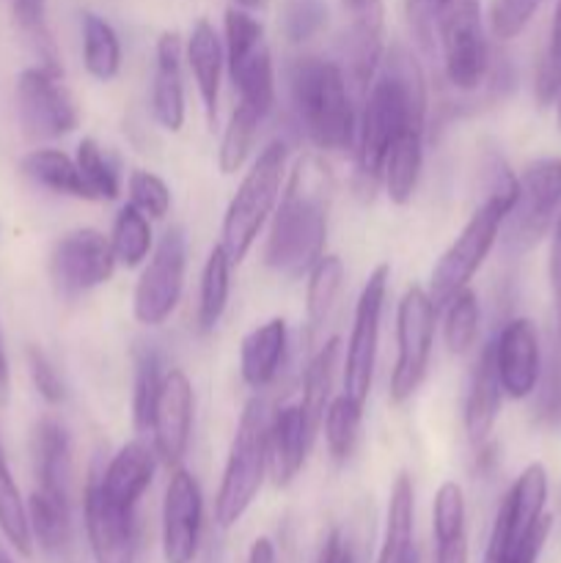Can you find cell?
Instances as JSON below:
<instances>
[{"mask_svg": "<svg viewBox=\"0 0 561 563\" xmlns=\"http://www.w3.org/2000/svg\"><path fill=\"white\" fill-rule=\"evenodd\" d=\"M154 449L143 443H127L119 454L110 460L102 476H97L99 489L113 506L135 511L138 500L146 493L154 476Z\"/></svg>", "mask_w": 561, "mask_h": 563, "instance_id": "cell-21", "label": "cell"}, {"mask_svg": "<svg viewBox=\"0 0 561 563\" xmlns=\"http://www.w3.org/2000/svg\"><path fill=\"white\" fill-rule=\"evenodd\" d=\"M553 242H561V209H559V220H556V234H553Z\"/></svg>", "mask_w": 561, "mask_h": 563, "instance_id": "cell-56", "label": "cell"}, {"mask_svg": "<svg viewBox=\"0 0 561 563\" xmlns=\"http://www.w3.org/2000/svg\"><path fill=\"white\" fill-rule=\"evenodd\" d=\"M556 119H559V130H561V91L559 97H556Z\"/></svg>", "mask_w": 561, "mask_h": 563, "instance_id": "cell-57", "label": "cell"}, {"mask_svg": "<svg viewBox=\"0 0 561 563\" xmlns=\"http://www.w3.org/2000/svg\"><path fill=\"white\" fill-rule=\"evenodd\" d=\"M493 346L504 394L509 399H528L537 390L539 374H542L539 335L531 319L506 322Z\"/></svg>", "mask_w": 561, "mask_h": 563, "instance_id": "cell-18", "label": "cell"}, {"mask_svg": "<svg viewBox=\"0 0 561 563\" xmlns=\"http://www.w3.org/2000/svg\"><path fill=\"white\" fill-rule=\"evenodd\" d=\"M388 275V264L374 267L355 306V322H352L350 344H346L344 357V394L355 399L358 405H366L369 390H372L374 361H377L380 344V317H383Z\"/></svg>", "mask_w": 561, "mask_h": 563, "instance_id": "cell-12", "label": "cell"}, {"mask_svg": "<svg viewBox=\"0 0 561 563\" xmlns=\"http://www.w3.org/2000/svg\"><path fill=\"white\" fill-rule=\"evenodd\" d=\"M16 115L33 141H55L80 124V113L61 75L44 66H28L16 77Z\"/></svg>", "mask_w": 561, "mask_h": 563, "instance_id": "cell-10", "label": "cell"}, {"mask_svg": "<svg viewBox=\"0 0 561 563\" xmlns=\"http://www.w3.org/2000/svg\"><path fill=\"white\" fill-rule=\"evenodd\" d=\"M163 361L160 352L146 346L138 352L135 361V394H132V421L138 432H148L154 418V405H157L160 385H163Z\"/></svg>", "mask_w": 561, "mask_h": 563, "instance_id": "cell-39", "label": "cell"}, {"mask_svg": "<svg viewBox=\"0 0 561 563\" xmlns=\"http://www.w3.org/2000/svg\"><path fill=\"white\" fill-rule=\"evenodd\" d=\"M561 209V157H544L528 165L517 179V196L504 218V245L509 253H526L539 245Z\"/></svg>", "mask_w": 561, "mask_h": 563, "instance_id": "cell-7", "label": "cell"}, {"mask_svg": "<svg viewBox=\"0 0 561 563\" xmlns=\"http://www.w3.org/2000/svg\"><path fill=\"white\" fill-rule=\"evenodd\" d=\"M86 533L91 544L94 563H135V511L119 509L99 489L97 476H91L82 498Z\"/></svg>", "mask_w": 561, "mask_h": 563, "instance_id": "cell-17", "label": "cell"}, {"mask_svg": "<svg viewBox=\"0 0 561 563\" xmlns=\"http://www.w3.org/2000/svg\"><path fill=\"white\" fill-rule=\"evenodd\" d=\"M317 563H355V555H352V548L344 539V533L341 531L328 533L322 550H319Z\"/></svg>", "mask_w": 561, "mask_h": 563, "instance_id": "cell-51", "label": "cell"}, {"mask_svg": "<svg viewBox=\"0 0 561 563\" xmlns=\"http://www.w3.org/2000/svg\"><path fill=\"white\" fill-rule=\"evenodd\" d=\"M328 240V168L302 157L292 170L284 201L270 229L264 262L280 275L300 278L324 256Z\"/></svg>", "mask_w": 561, "mask_h": 563, "instance_id": "cell-2", "label": "cell"}, {"mask_svg": "<svg viewBox=\"0 0 561 563\" xmlns=\"http://www.w3.org/2000/svg\"><path fill=\"white\" fill-rule=\"evenodd\" d=\"M6 379V355H3V341H0V385Z\"/></svg>", "mask_w": 561, "mask_h": 563, "instance_id": "cell-55", "label": "cell"}, {"mask_svg": "<svg viewBox=\"0 0 561 563\" xmlns=\"http://www.w3.org/2000/svg\"><path fill=\"white\" fill-rule=\"evenodd\" d=\"M286 352V322L280 317L258 324L242 339L240 372L251 388H264L278 374Z\"/></svg>", "mask_w": 561, "mask_h": 563, "instance_id": "cell-27", "label": "cell"}, {"mask_svg": "<svg viewBox=\"0 0 561 563\" xmlns=\"http://www.w3.org/2000/svg\"><path fill=\"white\" fill-rule=\"evenodd\" d=\"M501 401H504V388H501L498 366H495V346L487 344L479 355L476 368H473L465 399V432L468 440L479 449L487 443L490 432L498 421Z\"/></svg>", "mask_w": 561, "mask_h": 563, "instance_id": "cell-22", "label": "cell"}, {"mask_svg": "<svg viewBox=\"0 0 561 563\" xmlns=\"http://www.w3.org/2000/svg\"><path fill=\"white\" fill-rule=\"evenodd\" d=\"M110 247H113L116 264H124V267L143 264V258L152 251V229L141 209L132 203L121 207V212L116 214L113 234H110Z\"/></svg>", "mask_w": 561, "mask_h": 563, "instance_id": "cell-36", "label": "cell"}, {"mask_svg": "<svg viewBox=\"0 0 561 563\" xmlns=\"http://www.w3.org/2000/svg\"><path fill=\"white\" fill-rule=\"evenodd\" d=\"M130 203L141 209L146 218L163 220L170 209V190L152 170H132L130 174Z\"/></svg>", "mask_w": 561, "mask_h": 563, "instance_id": "cell-46", "label": "cell"}, {"mask_svg": "<svg viewBox=\"0 0 561 563\" xmlns=\"http://www.w3.org/2000/svg\"><path fill=\"white\" fill-rule=\"evenodd\" d=\"M550 526H553V520L544 515V520L539 522L537 528H534L531 537H528L526 542H522L520 548L515 550V553L504 555V559H498V561H484V563H537L539 553H542V548H544V542H548Z\"/></svg>", "mask_w": 561, "mask_h": 563, "instance_id": "cell-50", "label": "cell"}, {"mask_svg": "<svg viewBox=\"0 0 561 563\" xmlns=\"http://www.w3.org/2000/svg\"><path fill=\"white\" fill-rule=\"evenodd\" d=\"M350 25L344 31L341 53L346 60V75L361 93L369 91L383 60V0H341Z\"/></svg>", "mask_w": 561, "mask_h": 563, "instance_id": "cell-16", "label": "cell"}, {"mask_svg": "<svg viewBox=\"0 0 561 563\" xmlns=\"http://www.w3.org/2000/svg\"><path fill=\"white\" fill-rule=\"evenodd\" d=\"M193 429V385L185 372L170 368L160 385L157 405H154L152 418V438L154 454L170 467H179L185 460L187 445H190Z\"/></svg>", "mask_w": 561, "mask_h": 563, "instance_id": "cell-15", "label": "cell"}, {"mask_svg": "<svg viewBox=\"0 0 561 563\" xmlns=\"http://www.w3.org/2000/svg\"><path fill=\"white\" fill-rule=\"evenodd\" d=\"M25 509L31 537L36 539L38 548H44L47 553H58V550H64L66 544H69V498L55 493H44V489L36 487Z\"/></svg>", "mask_w": 561, "mask_h": 563, "instance_id": "cell-32", "label": "cell"}, {"mask_svg": "<svg viewBox=\"0 0 561 563\" xmlns=\"http://www.w3.org/2000/svg\"><path fill=\"white\" fill-rule=\"evenodd\" d=\"M377 563H418L416 548V489L407 473H399L391 487L388 520Z\"/></svg>", "mask_w": 561, "mask_h": 563, "instance_id": "cell-23", "label": "cell"}, {"mask_svg": "<svg viewBox=\"0 0 561 563\" xmlns=\"http://www.w3.org/2000/svg\"><path fill=\"white\" fill-rule=\"evenodd\" d=\"M11 14H14L20 33L36 53L38 66L61 75L58 53H55L53 36L47 31V0H11Z\"/></svg>", "mask_w": 561, "mask_h": 563, "instance_id": "cell-37", "label": "cell"}, {"mask_svg": "<svg viewBox=\"0 0 561 563\" xmlns=\"http://www.w3.org/2000/svg\"><path fill=\"white\" fill-rule=\"evenodd\" d=\"M231 267L234 262L229 258L223 245H215L209 253L207 264H204L201 275V302H198V328L204 333L215 330V324L220 322L226 311V302H229V289H231Z\"/></svg>", "mask_w": 561, "mask_h": 563, "instance_id": "cell-34", "label": "cell"}, {"mask_svg": "<svg viewBox=\"0 0 561 563\" xmlns=\"http://www.w3.org/2000/svg\"><path fill=\"white\" fill-rule=\"evenodd\" d=\"M539 5H542V0H493V5H490V27H493L495 38L509 42V38L520 36L539 11Z\"/></svg>", "mask_w": 561, "mask_h": 563, "instance_id": "cell-47", "label": "cell"}, {"mask_svg": "<svg viewBox=\"0 0 561 563\" xmlns=\"http://www.w3.org/2000/svg\"><path fill=\"white\" fill-rule=\"evenodd\" d=\"M550 286H553L556 322H559V355H561V242L550 247Z\"/></svg>", "mask_w": 561, "mask_h": 563, "instance_id": "cell-52", "label": "cell"}, {"mask_svg": "<svg viewBox=\"0 0 561 563\" xmlns=\"http://www.w3.org/2000/svg\"><path fill=\"white\" fill-rule=\"evenodd\" d=\"M435 317H438V306L432 302L429 291H424L421 286H410L402 297L399 313H396L399 355H396L394 374H391V401L394 405L410 399L427 377L435 341Z\"/></svg>", "mask_w": 561, "mask_h": 563, "instance_id": "cell-9", "label": "cell"}, {"mask_svg": "<svg viewBox=\"0 0 561 563\" xmlns=\"http://www.w3.org/2000/svg\"><path fill=\"white\" fill-rule=\"evenodd\" d=\"M328 22L324 0H289L284 9V33L289 42L302 44L317 36Z\"/></svg>", "mask_w": 561, "mask_h": 563, "instance_id": "cell-45", "label": "cell"}, {"mask_svg": "<svg viewBox=\"0 0 561 563\" xmlns=\"http://www.w3.org/2000/svg\"><path fill=\"white\" fill-rule=\"evenodd\" d=\"M435 563H468L465 493L457 482L440 484L432 504Z\"/></svg>", "mask_w": 561, "mask_h": 563, "instance_id": "cell-25", "label": "cell"}, {"mask_svg": "<svg viewBox=\"0 0 561 563\" xmlns=\"http://www.w3.org/2000/svg\"><path fill=\"white\" fill-rule=\"evenodd\" d=\"M446 346L451 355H465L479 335V300L471 289H462L449 300V311H446L443 324Z\"/></svg>", "mask_w": 561, "mask_h": 563, "instance_id": "cell-42", "label": "cell"}, {"mask_svg": "<svg viewBox=\"0 0 561 563\" xmlns=\"http://www.w3.org/2000/svg\"><path fill=\"white\" fill-rule=\"evenodd\" d=\"M187 64H190L193 77H196L198 93H201L204 110H207L209 124H215L218 115V97H220V71H223V47L215 33L212 22L196 20L190 38H187Z\"/></svg>", "mask_w": 561, "mask_h": 563, "instance_id": "cell-26", "label": "cell"}, {"mask_svg": "<svg viewBox=\"0 0 561 563\" xmlns=\"http://www.w3.org/2000/svg\"><path fill=\"white\" fill-rule=\"evenodd\" d=\"M490 176H493V185H490L484 203L473 212L465 229L460 231V236L451 242L449 251L440 256V262L432 269L429 297H432V302L438 308L449 306L451 297L460 295L471 284L476 269L482 267L487 253L493 251L501 225H504V218L509 214L512 203H515L517 179L512 176V170L501 159H495L493 168H490Z\"/></svg>", "mask_w": 561, "mask_h": 563, "instance_id": "cell-3", "label": "cell"}, {"mask_svg": "<svg viewBox=\"0 0 561 563\" xmlns=\"http://www.w3.org/2000/svg\"><path fill=\"white\" fill-rule=\"evenodd\" d=\"M75 163L80 168V176L86 181L91 201H97V198H102V201L119 198V176H116L113 165L108 163V157H105L102 148H99V143L94 137H82L80 146H77Z\"/></svg>", "mask_w": 561, "mask_h": 563, "instance_id": "cell-43", "label": "cell"}, {"mask_svg": "<svg viewBox=\"0 0 561 563\" xmlns=\"http://www.w3.org/2000/svg\"><path fill=\"white\" fill-rule=\"evenodd\" d=\"M226 64H229V75L234 82V91L240 93V102L256 110L264 119L275 104L273 55H270L267 44H256L245 55L226 60Z\"/></svg>", "mask_w": 561, "mask_h": 563, "instance_id": "cell-28", "label": "cell"}, {"mask_svg": "<svg viewBox=\"0 0 561 563\" xmlns=\"http://www.w3.org/2000/svg\"><path fill=\"white\" fill-rule=\"evenodd\" d=\"M152 113L168 132L185 124V86H182V36L176 31L160 33L157 66L152 77Z\"/></svg>", "mask_w": 561, "mask_h": 563, "instance_id": "cell-20", "label": "cell"}, {"mask_svg": "<svg viewBox=\"0 0 561 563\" xmlns=\"http://www.w3.org/2000/svg\"><path fill=\"white\" fill-rule=\"evenodd\" d=\"M267 407L262 399H251L237 423L223 478H220L218 500H215V520L223 531L234 528L245 517L262 489L264 473H267Z\"/></svg>", "mask_w": 561, "mask_h": 563, "instance_id": "cell-5", "label": "cell"}, {"mask_svg": "<svg viewBox=\"0 0 561 563\" xmlns=\"http://www.w3.org/2000/svg\"><path fill=\"white\" fill-rule=\"evenodd\" d=\"M28 368H31V379L33 385H36L38 396H42L44 401H50V405H61L66 396L64 383H61L58 372H55V366L50 363V357L44 355L38 346H31V350H28Z\"/></svg>", "mask_w": 561, "mask_h": 563, "instance_id": "cell-49", "label": "cell"}, {"mask_svg": "<svg viewBox=\"0 0 561 563\" xmlns=\"http://www.w3.org/2000/svg\"><path fill=\"white\" fill-rule=\"evenodd\" d=\"M341 280H344V264L339 256H322L308 269L306 308L311 324H322L328 319L330 308L341 291Z\"/></svg>", "mask_w": 561, "mask_h": 563, "instance_id": "cell-40", "label": "cell"}, {"mask_svg": "<svg viewBox=\"0 0 561 563\" xmlns=\"http://www.w3.org/2000/svg\"><path fill=\"white\" fill-rule=\"evenodd\" d=\"M204 498L196 478L176 467L163 500V559L165 563H193L201 542Z\"/></svg>", "mask_w": 561, "mask_h": 563, "instance_id": "cell-14", "label": "cell"}, {"mask_svg": "<svg viewBox=\"0 0 561 563\" xmlns=\"http://www.w3.org/2000/svg\"><path fill=\"white\" fill-rule=\"evenodd\" d=\"M234 5H242V9H262L264 0H234Z\"/></svg>", "mask_w": 561, "mask_h": 563, "instance_id": "cell-54", "label": "cell"}, {"mask_svg": "<svg viewBox=\"0 0 561 563\" xmlns=\"http://www.w3.org/2000/svg\"><path fill=\"white\" fill-rule=\"evenodd\" d=\"M0 563H14V561H11V559H9V553H6V550H3V548H0Z\"/></svg>", "mask_w": 561, "mask_h": 563, "instance_id": "cell-58", "label": "cell"}, {"mask_svg": "<svg viewBox=\"0 0 561 563\" xmlns=\"http://www.w3.org/2000/svg\"><path fill=\"white\" fill-rule=\"evenodd\" d=\"M311 438L314 432L308 429L306 412H302L300 405L284 407V410L270 418L267 471L278 487L295 482L297 473L302 471Z\"/></svg>", "mask_w": 561, "mask_h": 563, "instance_id": "cell-19", "label": "cell"}, {"mask_svg": "<svg viewBox=\"0 0 561 563\" xmlns=\"http://www.w3.org/2000/svg\"><path fill=\"white\" fill-rule=\"evenodd\" d=\"M361 416L363 405H358V401L350 399L346 394H341L339 399L330 401L328 410H324V443H328L330 456H333L336 462L350 460L352 449H355L358 429H361Z\"/></svg>", "mask_w": 561, "mask_h": 563, "instance_id": "cell-38", "label": "cell"}, {"mask_svg": "<svg viewBox=\"0 0 561 563\" xmlns=\"http://www.w3.org/2000/svg\"><path fill=\"white\" fill-rule=\"evenodd\" d=\"M561 91V0H556L553 22H550L548 47L537 64V77H534V93L542 108L556 102Z\"/></svg>", "mask_w": 561, "mask_h": 563, "instance_id": "cell-44", "label": "cell"}, {"mask_svg": "<svg viewBox=\"0 0 561 563\" xmlns=\"http://www.w3.org/2000/svg\"><path fill=\"white\" fill-rule=\"evenodd\" d=\"M0 531H3L6 542H9L16 553L31 555L33 537L31 526H28V509L20 489H16V482L11 478L3 445H0Z\"/></svg>", "mask_w": 561, "mask_h": 563, "instance_id": "cell-35", "label": "cell"}, {"mask_svg": "<svg viewBox=\"0 0 561 563\" xmlns=\"http://www.w3.org/2000/svg\"><path fill=\"white\" fill-rule=\"evenodd\" d=\"M116 269L108 236L94 229H77L61 236L50 251V278L58 295L77 297L108 284Z\"/></svg>", "mask_w": 561, "mask_h": 563, "instance_id": "cell-13", "label": "cell"}, {"mask_svg": "<svg viewBox=\"0 0 561 563\" xmlns=\"http://www.w3.org/2000/svg\"><path fill=\"white\" fill-rule=\"evenodd\" d=\"M424 163V132L407 130L391 146L388 157H385L383 181L388 198L399 207H405L413 198L418 187V176H421Z\"/></svg>", "mask_w": 561, "mask_h": 563, "instance_id": "cell-29", "label": "cell"}, {"mask_svg": "<svg viewBox=\"0 0 561 563\" xmlns=\"http://www.w3.org/2000/svg\"><path fill=\"white\" fill-rule=\"evenodd\" d=\"M339 357H341V341L330 339L317 355L311 357L306 368V377H302V412H306L308 429L317 434V429L322 427L324 410L333 399V383H336V368H339Z\"/></svg>", "mask_w": 561, "mask_h": 563, "instance_id": "cell-31", "label": "cell"}, {"mask_svg": "<svg viewBox=\"0 0 561 563\" xmlns=\"http://www.w3.org/2000/svg\"><path fill=\"white\" fill-rule=\"evenodd\" d=\"M289 91L297 119L314 146L324 152H344L352 146L358 124L341 66L314 55L297 58L289 66Z\"/></svg>", "mask_w": 561, "mask_h": 563, "instance_id": "cell-4", "label": "cell"}, {"mask_svg": "<svg viewBox=\"0 0 561 563\" xmlns=\"http://www.w3.org/2000/svg\"><path fill=\"white\" fill-rule=\"evenodd\" d=\"M185 269L187 240L185 231L174 225V229H165V234L160 236L157 247H154L152 258L143 267L141 280L135 286L132 311H135L138 322L157 328L174 313L176 302L182 297V286H185Z\"/></svg>", "mask_w": 561, "mask_h": 563, "instance_id": "cell-11", "label": "cell"}, {"mask_svg": "<svg viewBox=\"0 0 561 563\" xmlns=\"http://www.w3.org/2000/svg\"><path fill=\"white\" fill-rule=\"evenodd\" d=\"M248 563H278L275 559V548L267 537H258L248 550Z\"/></svg>", "mask_w": 561, "mask_h": 563, "instance_id": "cell-53", "label": "cell"}, {"mask_svg": "<svg viewBox=\"0 0 561 563\" xmlns=\"http://www.w3.org/2000/svg\"><path fill=\"white\" fill-rule=\"evenodd\" d=\"M286 170V146L284 143H270L262 148L256 163L245 174L242 185L237 187L229 209L223 214V229H220V245L226 247L229 258L240 264L248 256V251L256 242L258 231L267 223L275 201H278L280 181Z\"/></svg>", "mask_w": 561, "mask_h": 563, "instance_id": "cell-6", "label": "cell"}, {"mask_svg": "<svg viewBox=\"0 0 561 563\" xmlns=\"http://www.w3.org/2000/svg\"><path fill=\"white\" fill-rule=\"evenodd\" d=\"M427 82L418 60L405 44H391L380 60V75L363 102L358 126V170L366 179H383L385 157L396 137L407 130L424 132Z\"/></svg>", "mask_w": 561, "mask_h": 563, "instance_id": "cell-1", "label": "cell"}, {"mask_svg": "<svg viewBox=\"0 0 561 563\" xmlns=\"http://www.w3.org/2000/svg\"><path fill=\"white\" fill-rule=\"evenodd\" d=\"M82 64L88 75L108 82L121 69V44L110 22L86 11L82 14Z\"/></svg>", "mask_w": 561, "mask_h": 563, "instance_id": "cell-33", "label": "cell"}, {"mask_svg": "<svg viewBox=\"0 0 561 563\" xmlns=\"http://www.w3.org/2000/svg\"><path fill=\"white\" fill-rule=\"evenodd\" d=\"M438 36L446 77L454 88L471 91L490 71V47L482 25V0H440Z\"/></svg>", "mask_w": 561, "mask_h": 563, "instance_id": "cell-8", "label": "cell"}, {"mask_svg": "<svg viewBox=\"0 0 561 563\" xmlns=\"http://www.w3.org/2000/svg\"><path fill=\"white\" fill-rule=\"evenodd\" d=\"M20 168L28 179H33L38 187H44V190L91 201L77 163L72 157H66L64 152H58V148H36V152L25 154Z\"/></svg>", "mask_w": 561, "mask_h": 563, "instance_id": "cell-30", "label": "cell"}, {"mask_svg": "<svg viewBox=\"0 0 561 563\" xmlns=\"http://www.w3.org/2000/svg\"><path fill=\"white\" fill-rule=\"evenodd\" d=\"M438 9L440 0H405L407 25L413 38L424 53H435V33H438Z\"/></svg>", "mask_w": 561, "mask_h": 563, "instance_id": "cell-48", "label": "cell"}, {"mask_svg": "<svg viewBox=\"0 0 561 563\" xmlns=\"http://www.w3.org/2000/svg\"><path fill=\"white\" fill-rule=\"evenodd\" d=\"M33 471H36V487L44 493H55L69 498V434L55 418H42L33 429Z\"/></svg>", "mask_w": 561, "mask_h": 563, "instance_id": "cell-24", "label": "cell"}, {"mask_svg": "<svg viewBox=\"0 0 561 563\" xmlns=\"http://www.w3.org/2000/svg\"><path fill=\"white\" fill-rule=\"evenodd\" d=\"M258 121H262V115H258L256 110L248 108V104L242 102L237 104L218 152V165L223 174H234V170L242 168V163H245L248 152H251L253 146V137H256Z\"/></svg>", "mask_w": 561, "mask_h": 563, "instance_id": "cell-41", "label": "cell"}]
</instances>
